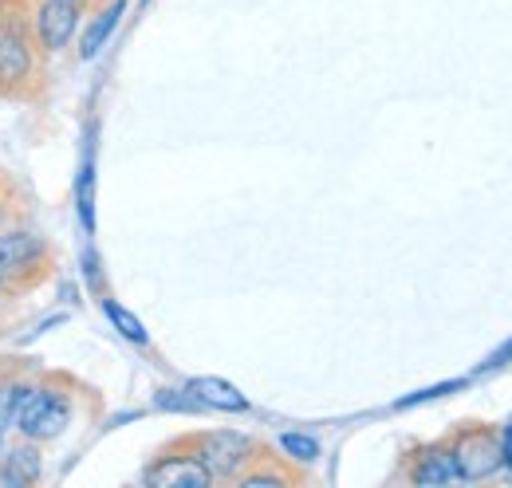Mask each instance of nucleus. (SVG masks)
<instances>
[{
	"instance_id": "nucleus-1",
	"label": "nucleus",
	"mask_w": 512,
	"mask_h": 488,
	"mask_svg": "<svg viewBox=\"0 0 512 488\" xmlns=\"http://www.w3.org/2000/svg\"><path fill=\"white\" fill-rule=\"evenodd\" d=\"M36 36L28 12L0 4V95H24L36 83Z\"/></svg>"
},
{
	"instance_id": "nucleus-2",
	"label": "nucleus",
	"mask_w": 512,
	"mask_h": 488,
	"mask_svg": "<svg viewBox=\"0 0 512 488\" xmlns=\"http://www.w3.org/2000/svg\"><path fill=\"white\" fill-rule=\"evenodd\" d=\"M71 414H75L71 394L52 386V382H44V386H28L24 390V398H20L16 414H12V426L24 441L44 445V441H56L71 426Z\"/></svg>"
},
{
	"instance_id": "nucleus-3",
	"label": "nucleus",
	"mask_w": 512,
	"mask_h": 488,
	"mask_svg": "<svg viewBox=\"0 0 512 488\" xmlns=\"http://www.w3.org/2000/svg\"><path fill=\"white\" fill-rule=\"evenodd\" d=\"M52 268V248L32 229H0V280L4 288H36Z\"/></svg>"
},
{
	"instance_id": "nucleus-4",
	"label": "nucleus",
	"mask_w": 512,
	"mask_h": 488,
	"mask_svg": "<svg viewBox=\"0 0 512 488\" xmlns=\"http://www.w3.org/2000/svg\"><path fill=\"white\" fill-rule=\"evenodd\" d=\"M186 445L193 449V457L213 473V481H237L245 469H253L256 461V441L245 437V433H197V437H186Z\"/></svg>"
},
{
	"instance_id": "nucleus-5",
	"label": "nucleus",
	"mask_w": 512,
	"mask_h": 488,
	"mask_svg": "<svg viewBox=\"0 0 512 488\" xmlns=\"http://www.w3.org/2000/svg\"><path fill=\"white\" fill-rule=\"evenodd\" d=\"M449 453L457 465V481H485L505 465L501 461V433L493 426H465L453 437Z\"/></svg>"
},
{
	"instance_id": "nucleus-6",
	"label": "nucleus",
	"mask_w": 512,
	"mask_h": 488,
	"mask_svg": "<svg viewBox=\"0 0 512 488\" xmlns=\"http://www.w3.org/2000/svg\"><path fill=\"white\" fill-rule=\"evenodd\" d=\"M79 16H83V0H36L32 12H28L36 48L44 56L64 52L71 36H75V28H79Z\"/></svg>"
},
{
	"instance_id": "nucleus-7",
	"label": "nucleus",
	"mask_w": 512,
	"mask_h": 488,
	"mask_svg": "<svg viewBox=\"0 0 512 488\" xmlns=\"http://www.w3.org/2000/svg\"><path fill=\"white\" fill-rule=\"evenodd\" d=\"M186 453H162L154 465H146L142 481L150 488H209L213 473L193 457V449L186 441H178Z\"/></svg>"
},
{
	"instance_id": "nucleus-8",
	"label": "nucleus",
	"mask_w": 512,
	"mask_h": 488,
	"mask_svg": "<svg viewBox=\"0 0 512 488\" xmlns=\"http://www.w3.org/2000/svg\"><path fill=\"white\" fill-rule=\"evenodd\" d=\"M406 481L410 485H453L457 481V465H453V453L446 445H422L414 449L410 457V469H406Z\"/></svg>"
},
{
	"instance_id": "nucleus-9",
	"label": "nucleus",
	"mask_w": 512,
	"mask_h": 488,
	"mask_svg": "<svg viewBox=\"0 0 512 488\" xmlns=\"http://www.w3.org/2000/svg\"><path fill=\"white\" fill-rule=\"evenodd\" d=\"M186 390L201 402V410H221V414H245L249 410V398L237 386H229L225 378H193Z\"/></svg>"
},
{
	"instance_id": "nucleus-10",
	"label": "nucleus",
	"mask_w": 512,
	"mask_h": 488,
	"mask_svg": "<svg viewBox=\"0 0 512 488\" xmlns=\"http://www.w3.org/2000/svg\"><path fill=\"white\" fill-rule=\"evenodd\" d=\"M40 481V453H36V441H24V445H12L4 457H0V485L4 488H24Z\"/></svg>"
},
{
	"instance_id": "nucleus-11",
	"label": "nucleus",
	"mask_w": 512,
	"mask_h": 488,
	"mask_svg": "<svg viewBox=\"0 0 512 488\" xmlns=\"http://www.w3.org/2000/svg\"><path fill=\"white\" fill-rule=\"evenodd\" d=\"M127 12V0H111L107 8H99V16L83 28V36H79V60H95L99 52H103V44L111 40V32L119 28V16Z\"/></svg>"
},
{
	"instance_id": "nucleus-12",
	"label": "nucleus",
	"mask_w": 512,
	"mask_h": 488,
	"mask_svg": "<svg viewBox=\"0 0 512 488\" xmlns=\"http://www.w3.org/2000/svg\"><path fill=\"white\" fill-rule=\"evenodd\" d=\"M75 209H79V221H83V229L91 233V229H95V166H91V154H87V158H83V166H79Z\"/></svg>"
},
{
	"instance_id": "nucleus-13",
	"label": "nucleus",
	"mask_w": 512,
	"mask_h": 488,
	"mask_svg": "<svg viewBox=\"0 0 512 488\" xmlns=\"http://www.w3.org/2000/svg\"><path fill=\"white\" fill-rule=\"evenodd\" d=\"M103 315L115 323V331H119L123 339H130L134 347H146V343H150V335H146L142 319H138V315H130L123 304H115V300H103Z\"/></svg>"
},
{
	"instance_id": "nucleus-14",
	"label": "nucleus",
	"mask_w": 512,
	"mask_h": 488,
	"mask_svg": "<svg viewBox=\"0 0 512 488\" xmlns=\"http://www.w3.org/2000/svg\"><path fill=\"white\" fill-rule=\"evenodd\" d=\"M280 449H284L292 461H300V465H312V461L320 457V441L308 437V433H280Z\"/></svg>"
},
{
	"instance_id": "nucleus-15",
	"label": "nucleus",
	"mask_w": 512,
	"mask_h": 488,
	"mask_svg": "<svg viewBox=\"0 0 512 488\" xmlns=\"http://www.w3.org/2000/svg\"><path fill=\"white\" fill-rule=\"evenodd\" d=\"M461 382H442V386H430V390H418V394H410V398H402L398 402V410H406V406H418V402H430V398H442L449 390H457Z\"/></svg>"
},
{
	"instance_id": "nucleus-16",
	"label": "nucleus",
	"mask_w": 512,
	"mask_h": 488,
	"mask_svg": "<svg viewBox=\"0 0 512 488\" xmlns=\"http://www.w3.org/2000/svg\"><path fill=\"white\" fill-rule=\"evenodd\" d=\"M83 272H87V280H91V288H99V256L87 248L83 252Z\"/></svg>"
},
{
	"instance_id": "nucleus-17",
	"label": "nucleus",
	"mask_w": 512,
	"mask_h": 488,
	"mask_svg": "<svg viewBox=\"0 0 512 488\" xmlns=\"http://www.w3.org/2000/svg\"><path fill=\"white\" fill-rule=\"evenodd\" d=\"M501 461H505V469H512V426L501 429Z\"/></svg>"
},
{
	"instance_id": "nucleus-18",
	"label": "nucleus",
	"mask_w": 512,
	"mask_h": 488,
	"mask_svg": "<svg viewBox=\"0 0 512 488\" xmlns=\"http://www.w3.org/2000/svg\"><path fill=\"white\" fill-rule=\"evenodd\" d=\"M509 359H512V343H505V347H501V351L489 359V366H501V363H509Z\"/></svg>"
},
{
	"instance_id": "nucleus-19",
	"label": "nucleus",
	"mask_w": 512,
	"mask_h": 488,
	"mask_svg": "<svg viewBox=\"0 0 512 488\" xmlns=\"http://www.w3.org/2000/svg\"><path fill=\"white\" fill-rule=\"evenodd\" d=\"M4 221H8V197L0 193V229H4Z\"/></svg>"
},
{
	"instance_id": "nucleus-20",
	"label": "nucleus",
	"mask_w": 512,
	"mask_h": 488,
	"mask_svg": "<svg viewBox=\"0 0 512 488\" xmlns=\"http://www.w3.org/2000/svg\"><path fill=\"white\" fill-rule=\"evenodd\" d=\"M0 296H4V280H0Z\"/></svg>"
},
{
	"instance_id": "nucleus-21",
	"label": "nucleus",
	"mask_w": 512,
	"mask_h": 488,
	"mask_svg": "<svg viewBox=\"0 0 512 488\" xmlns=\"http://www.w3.org/2000/svg\"><path fill=\"white\" fill-rule=\"evenodd\" d=\"M83 4H87V0H83Z\"/></svg>"
}]
</instances>
